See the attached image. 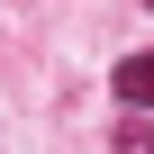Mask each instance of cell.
I'll use <instances>...</instances> for the list:
<instances>
[{
  "instance_id": "7a4b0ae2",
  "label": "cell",
  "mask_w": 154,
  "mask_h": 154,
  "mask_svg": "<svg viewBox=\"0 0 154 154\" xmlns=\"http://www.w3.org/2000/svg\"><path fill=\"white\" fill-rule=\"evenodd\" d=\"M109 154H154V127H145V118H118V136H109Z\"/></svg>"
},
{
  "instance_id": "3957f363",
  "label": "cell",
  "mask_w": 154,
  "mask_h": 154,
  "mask_svg": "<svg viewBox=\"0 0 154 154\" xmlns=\"http://www.w3.org/2000/svg\"><path fill=\"white\" fill-rule=\"evenodd\" d=\"M145 9H154V0H145Z\"/></svg>"
},
{
  "instance_id": "6da1fadb",
  "label": "cell",
  "mask_w": 154,
  "mask_h": 154,
  "mask_svg": "<svg viewBox=\"0 0 154 154\" xmlns=\"http://www.w3.org/2000/svg\"><path fill=\"white\" fill-rule=\"evenodd\" d=\"M109 91H118V109H154V54H118Z\"/></svg>"
}]
</instances>
